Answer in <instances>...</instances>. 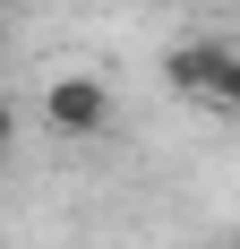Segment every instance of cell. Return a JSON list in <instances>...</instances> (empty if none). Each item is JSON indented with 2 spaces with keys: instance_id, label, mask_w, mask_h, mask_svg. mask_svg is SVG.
Segmentation results:
<instances>
[{
  "instance_id": "6da1fadb",
  "label": "cell",
  "mask_w": 240,
  "mask_h": 249,
  "mask_svg": "<svg viewBox=\"0 0 240 249\" xmlns=\"http://www.w3.org/2000/svg\"><path fill=\"white\" fill-rule=\"evenodd\" d=\"M43 121L69 129V138H103V129H112V86L86 77V69H60L43 86Z\"/></svg>"
},
{
  "instance_id": "7a4b0ae2",
  "label": "cell",
  "mask_w": 240,
  "mask_h": 249,
  "mask_svg": "<svg viewBox=\"0 0 240 249\" xmlns=\"http://www.w3.org/2000/svg\"><path fill=\"white\" fill-rule=\"evenodd\" d=\"M223 69H232V43H171V52H163L171 95H189V103H215Z\"/></svg>"
},
{
  "instance_id": "3957f363",
  "label": "cell",
  "mask_w": 240,
  "mask_h": 249,
  "mask_svg": "<svg viewBox=\"0 0 240 249\" xmlns=\"http://www.w3.org/2000/svg\"><path fill=\"white\" fill-rule=\"evenodd\" d=\"M215 112H240V52H232V69H223V86H215Z\"/></svg>"
},
{
  "instance_id": "277c9868",
  "label": "cell",
  "mask_w": 240,
  "mask_h": 249,
  "mask_svg": "<svg viewBox=\"0 0 240 249\" xmlns=\"http://www.w3.org/2000/svg\"><path fill=\"white\" fill-rule=\"evenodd\" d=\"M9 138H17V112H9V103H0V155H9Z\"/></svg>"
}]
</instances>
